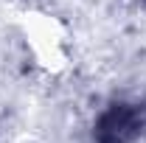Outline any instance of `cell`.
Returning <instances> with one entry per match:
<instances>
[{
	"label": "cell",
	"instance_id": "cell-1",
	"mask_svg": "<svg viewBox=\"0 0 146 143\" xmlns=\"http://www.w3.org/2000/svg\"><path fill=\"white\" fill-rule=\"evenodd\" d=\"M146 126V107L115 104L96 121V143H132Z\"/></svg>",
	"mask_w": 146,
	"mask_h": 143
}]
</instances>
